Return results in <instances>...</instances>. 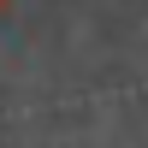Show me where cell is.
I'll return each instance as SVG.
<instances>
[{
	"label": "cell",
	"instance_id": "cell-1",
	"mask_svg": "<svg viewBox=\"0 0 148 148\" xmlns=\"http://www.w3.org/2000/svg\"><path fill=\"white\" fill-rule=\"evenodd\" d=\"M6 6H12V0H0V18H6Z\"/></svg>",
	"mask_w": 148,
	"mask_h": 148
}]
</instances>
